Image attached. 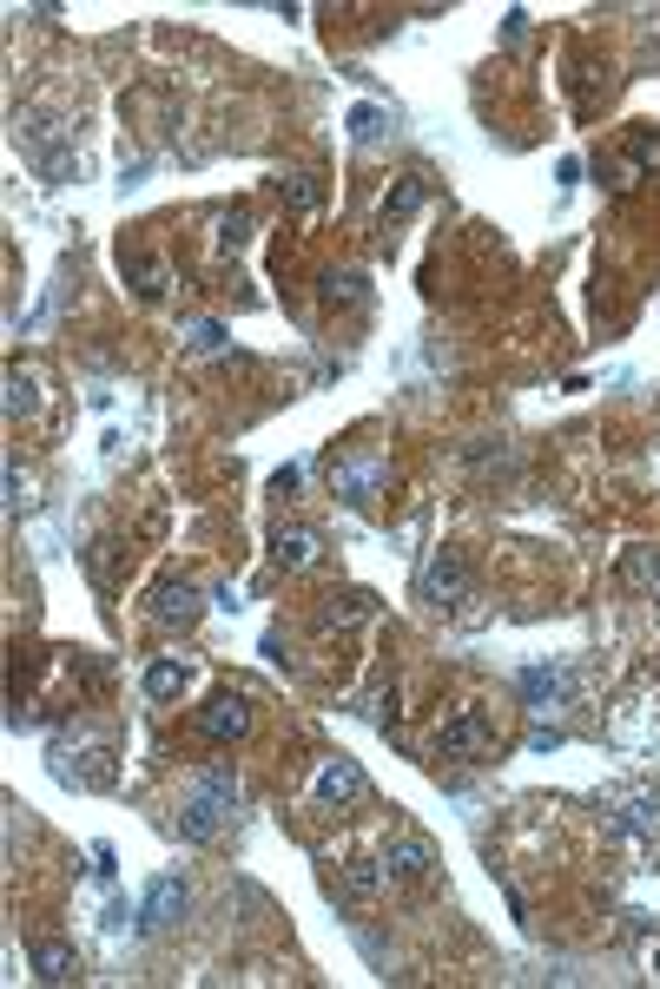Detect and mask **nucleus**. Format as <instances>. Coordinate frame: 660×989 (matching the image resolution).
Returning a JSON list of instances; mask_svg holds the SVG:
<instances>
[{"mask_svg": "<svg viewBox=\"0 0 660 989\" xmlns=\"http://www.w3.org/2000/svg\"><path fill=\"white\" fill-rule=\"evenodd\" d=\"M384 489V462H337V494L344 501H377Z\"/></svg>", "mask_w": 660, "mask_h": 989, "instance_id": "obj_9", "label": "nucleus"}, {"mask_svg": "<svg viewBox=\"0 0 660 989\" xmlns=\"http://www.w3.org/2000/svg\"><path fill=\"white\" fill-rule=\"evenodd\" d=\"M199 733L212 745H232L252 733V706H245V693H219V700H205V713H199Z\"/></svg>", "mask_w": 660, "mask_h": 989, "instance_id": "obj_2", "label": "nucleus"}, {"mask_svg": "<svg viewBox=\"0 0 660 989\" xmlns=\"http://www.w3.org/2000/svg\"><path fill=\"white\" fill-rule=\"evenodd\" d=\"M654 977H660V944H654Z\"/></svg>", "mask_w": 660, "mask_h": 989, "instance_id": "obj_22", "label": "nucleus"}, {"mask_svg": "<svg viewBox=\"0 0 660 989\" xmlns=\"http://www.w3.org/2000/svg\"><path fill=\"white\" fill-rule=\"evenodd\" d=\"M516 686H522V700L535 706V713H548V706L568 700V673H555V666H522Z\"/></svg>", "mask_w": 660, "mask_h": 989, "instance_id": "obj_6", "label": "nucleus"}, {"mask_svg": "<svg viewBox=\"0 0 660 989\" xmlns=\"http://www.w3.org/2000/svg\"><path fill=\"white\" fill-rule=\"evenodd\" d=\"M185 680H192V666H185V660H152L139 686H145V700H172V693H185Z\"/></svg>", "mask_w": 660, "mask_h": 989, "instance_id": "obj_12", "label": "nucleus"}, {"mask_svg": "<svg viewBox=\"0 0 660 989\" xmlns=\"http://www.w3.org/2000/svg\"><path fill=\"white\" fill-rule=\"evenodd\" d=\"M423 594H429V601H443V608H449V601L463 594V561H456L449 548H443V554L429 561V574H423Z\"/></svg>", "mask_w": 660, "mask_h": 989, "instance_id": "obj_10", "label": "nucleus"}, {"mask_svg": "<svg viewBox=\"0 0 660 989\" xmlns=\"http://www.w3.org/2000/svg\"><path fill=\"white\" fill-rule=\"evenodd\" d=\"M238 812V778L232 772H205L185 798V838H212L225 818Z\"/></svg>", "mask_w": 660, "mask_h": 989, "instance_id": "obj_1", "label": "nucleus"}, {"mask_svg": "<svg viewBox=\"0 0 660 989\" xmlns=\"http://www.w3.org/2000/svg\"><path fill=\"white\" fill-rule=\"evenodd\" d=\"M489 745V720L483 713H456L449 726H443V752L449 758H469V752H483Z\"/></svg>", "mask_w": 660, "mask_h": 989, "instance_id": "obj_8", "label": "nucleus"}, {"mask_svg": "<svg viewBox=\"0 0 660 989\" xmlns=\"http://www.w3.org/2000/svg\"><path fill=\"white\" fill-rule=\"evenodd\" d=\"M351 139H357V145H377V139H384V113H377V106H357V113H351Z\"/></svg>", "mask_w": 660, "mask_h": 989, "instance_id": "obj_14", "label": "nucleus"}, {"mask_svg": "<svg viewBox=\"0 0 660 989\" xmlns=\"http://www.w3.org/2000/svg\"><path fill=\"white\" fill-rule=\"evenodd\" d=\"M27 402H33V376H27V370H7V409L20 416Z\"/></svg>", "mask_w": 660, "mask_h": 989, "instance_id": "obj_15", "label": "nucleus"}, {"mask_svg": "<svg viewBox=\"0 0 660 989\" xmlns=\"http://www.w3.org/2000/svg\"><path fill=\"white\" fill-rule=\"evenodd\" d=\"M33 977L40 983H73L80 977V957L67 944H33Z\"/></svg>", "mask_w": 660, "mask_h": 989, "instance_id": "obj_11", "label": "nucleus"}, {"mask_svg": "<svg viewBox=\"0 0 660 989\" xmlns=\"http://www.w3.org/2000/svg\"><path fill=\"white\" fill-rule=\"evenodd\" d=\"M152 614L165 620V626H192V620L205 614V601H199V588H192V581H159Z\"/></svg>", "mask_w": 660, "mask_h": 989, "instance_id": "obj_4", "label": "nucleus"}, {"mask_svg": "<svg viewBox=\"0 0 660 989\" xmlns=\"http://www.w3.org/2000/svg\"><path fill=\"white\" fill-rule=\"evenodd\" d=\"M429 865H436L429 838H390V845H384V858H377L384 884H396V877H429Z\"/></svg>", "mask_w": 660, "mask_h": 989, "instance_id": "obj_3", "label": "nucleus"}, {"mask_svg": "<svg viewBox=\"0 0 660 989\" xmlns=\"http://www.w3.org/2000/svg\"><path fill=\"white\" fill-rule=\"evenodd\" d=\"M364 792H370V778H364L351 758H331V765L317 772V798H324V805H351V798H364Z\"/></svg>", "mask_w": 660, "mask_h": 989, "instance_id": "obj_5", "label": "nucleus"}, {"mask_svg": "<svg viewBox=\"0 0 660 989\" xmlns=\"http://www.w3.org/2000/svg\"><path fill=\"white\" fill-rule=\"evenodd\" d=\"M126 271H139V290H145V297H159V290H165V271H159L152 257H139V264L126 257Z\"/></svg>", "mask_w": 660, "mask_h": 989, "instance_id": "obj_17", "label": "nucleus"}, {"mask_svg": "<svg viewBox=\"0 0 660 989\" xmlns=\"http://www.w3.org/2000/svg\"><path fill=\"white\" fill-rule=\"evenodd\" d=\"M192 350H225V330L205 317V324H192Z\"/></svg>", "mask_w": 660, "mask_h": 989, "instance_id": "obj_19", "label": "nucleus"}, {"mask_svg": "<svg viewBox=\"0 0 660 989\" xmlns=\"http://www.w3.org/2000/svg\"><path fill=\"white\" fill-rule=\"evenodd\" d=\"M238 245H245V218L225 212V218H219V251H238Z\"/></svg>", "mask_w": 660, "mask_h": 989, "instance_id": "obj_18", "label": "nucleus"}, {"mask_svg": "<svg viewBox=\"0 0 660 989\" xmlns=\"http://www.w3.org/2000/svg\"><path fill=\"white\" fill-rule=\"evenodd\" d=\"M357 284H364V277H337V271H331V277H324V297H331V304H337V297H357Z\"/></svg>", "mask_w": 660, "mask_h": 989, "instance_id": "obj_20", "label": "nucleus"}, {"mask_svg": "<svg viewBox=\"0 0 660 989\" xmlns=\"http://www.w3.org/2000/svg\"><path fill=\"white\" fill-rule=\"evenodd\" d=\"M416 205H423V185H416V179H403V185L390 192V205H384V212H390V218H403V212H416Z\"/></svg>", "mask_w": 660, "mask_h": 989, "instance_id": "obj_16", "label": "nucleus"}, {"mask_svg": "<svg viewBox=\"0 0 660 989\" xmlns=\"http://www.w3.org/2000/svg\"><path fill=\"white\" fill-rule=\"evenodd\" d=\"M277 561H284V568H311V561H317V534H311V528H284V534H277Z\"/></svg>", "mask_w": 660, "mask_h": 989, "instance_id": "obj_13", "label": "nucleus"}, {"mask_svg": "<svg viewBox=\"0 0 660 989\" xmlns=\"http://www.w3.org/2000/svg\"><path fill=\"white\" fill-rule=\"evenodd\" d=\"M284 198H291L297 212H311V205H317V192H311V185H284Z\"/></svg>", "mask_w": 660, "mask_h": 989, "instance_id": "obj_21", "label": "nucleus"}, {"mask_svg": "<svg viewBox=\"0 0 660 989\" xmlns=\"http://www.w3.org/2000/svg\"><path fill=\"white\" fill-rule=\"evenodd\" d=\"M139 917H145V930L179 924V917H185V884H179V877H159V884L145 890V910H139Z\"/></svg>", "mask_w": 660, "mask_h": 989, "instance_id": "obj_7", "label": "nucleus"}]
</instances>
